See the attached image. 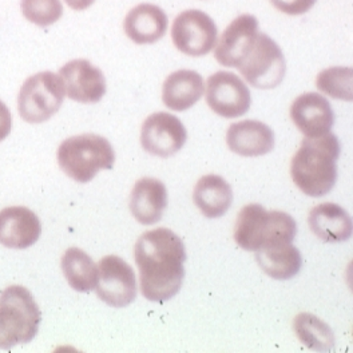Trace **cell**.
<instances>
[{"instance_id": "obj_17", "label": "cell", "mask_w": 353, "mask_h": 353, "mask_svg": "<svg viewBox=\"0 0 353 353\" xmlns=\"http://www.w3.org/2000/svg\"><path fill=\"white\" fill-rule=\"evenodd\" d=\"M166 12L149 3L134 7L125 19V32L137 44H152L162 39L168 31Z\"/></svg>"}, {"instance_id": "obj_6", "label": "cell", "mask_w": 353, "mask_h": 353, "mask_svg": "<svg viewBox=\"0 0 353 353\" xmlns=\"http://www.w3.org/2000/svg\"><path fill=\"white\" fill-rule=\"evenodd\" d=\"M65 94L62 78L51 71L27 78L18 95V110L23 121L28 123L48 121L63 105Z\"/></svg>"}, {"instance_id": "obj_23", "label": "cell", "mask_w": 353, "mask_h": 353, "mask_svg": "<svg viewBox=\"0 0 353 353\" xmlns=\"http://www.w3.org/2000/svg\"><path fill=\"white\" fill-rule=\"evenodd\" d=\"M62 270L68 285L77 292L88 293L97 285L98 268L86 252L79 248L67 249L62 257Z\"/></svg>"}, {"instance_id": "obj_2", "label": "cell", "mask_w": 353, "mask_h": 353, "mask_svg": "<svg viewBox=\"0 0 353 353\" xmlns=\"http://www.w3.org/2000/svg\"><path fill=\"white\" fill-rule=\"evenodd\" d=\"M341 146L337 137L327 132L301 142L292 159L290 174L294 185L309 197H323L337 179V159Z\"/></svg>"}, {"instance_id": "obj_24", "label": "cell", "mask_w": 353, "mask_h": 353, "mask_svg": "<svg viewBox=\"0 0 353 353\" xmlns=\"http://www.w3.org/2000/svg\"><path fill=\"white\" fill-rule=\"evenodd\" d=\"M297 339L312 351L328 352L334 347V334L331 327L312 313H300L293 321Z\"/></svg>"}, {"instance_id": "obj_16", "label": "cell", "mask_w": 353, "mask_h": 353, "mask_svg": "<svg viewBox=\"0 0 353 353\" xmlns=\"http://www.w3.org/2000/svg\"><path fill=\"white\" fill-rule=\"evenodd\" d=\"M229 149L243 157H261L274 148V132L260 121H241L230 125L226 132Z\"/></svg>"}, {"instance_id": "obj_11", "label": "cell", "mask_w": 353, "mask_h": 353, "mask_svg": "<svg viewBox=\"0 0 353 353\" xmlns=\"http://www.w3.org/2000/svg\"><path fill=\"white\" fill-rule=\"evenodd\" d=\"M188 139V132L176 115L155 112L142 125L141 143L149 154L168 158L179 152Z\"/></svg>"}, {"instance_id": "obj_14", "label": "cell", "mask_w": 353, "mask_h": 353, "mask_svg": "<svg viewBox=\"0 0 353 353\" xmlns=\"http://www.w3.org/2000/svg\"><path fill=\"white\" fill-rule=\"evenodd\" d=\"M42 233L38 216L24 206H10L0 210V245L10 249H27Z\"/></svg>"}, {"instance_id": "obj_28", "label": "cell", "mask_w": 353, "mask_h": 353, "mask_svg": "<svg viewBox=\"0 0 353 353\" xmlns=\"http://www.w3.org/2000/svg\"><path fill=\"white\" fill-rule=\"evenodd\" d=\"M12 130V115L4 102L0 101V142L6 139Z\"/></svg>"}, {"instance_id": "obj_21", "label": "cell", "mask_w": 353, "mask_h": 353, "mask_svg": "<svg viewBox=\"0 0 353 353\" xmlns=\"http://www.w3.org/2000/svg\"><path fill=\"white\" fill-rule=\"evenodd\" d=\"M193 199L201 213L208 219L222 217L232 205L230 185L220 176H203L196 185Z\"/></svg>"}, {"instance_id": "obj_1", "label": "cell", "mask_w": 353, "mask_h": 353, "mask_svg": "<svg viewBox=\"0 0 353 353\" xmlns=\"http://www.w3.org/2000/svg\"><path fill=\"white\" fill-rule=\"evenodd\" d=\"M141 292L146 300L165 303L182 287L186 250L182 240L166 228L143 233L134 248Z\"/></svg>"}, {"instance_id": "obj_22", "label": "cell", "mask_w": 353, "mask_h": 353, "mask_svg": "<svg viewBox=\"0 0 353 353\" xmlns=\"http://www.w3.org/2000/svg\"><path fill=\"white\" fill-rule=\"evenodd\" d=\"M256 260L268 276L274 280L294 277L303 265L301 253L293 243L265 246L256 252Z\"/></svg>"}, {"instance_id": "obj_20", "label": "cell", "mask_w": 353, "mask_h": 353, "mask_svg": "<svg viewBox=\"0 0 353 353\" xmlns=\"http://www.w3.org/2000/svg\"><path fill=\"white\" fill-rule=\"evenodd\" d=\"M203 88V79L197 71L178 70L166 78L162 88V101L170 110H188L201 99Z\"/></svg>"}, {"instance_id": "obj_9", "label": "cell", "mask_w": 353, "mask_h": 353, "mask_svg": "<svg viewBox=\"0 0 353 353\" xmlns=\"http://www.w3.org/2000/svg\"><path fill=\"white\" fill-rule=\"evenodd\" d=\"M97 268L95 290L98 297L114 308L130 305L137 297V281L132 266L118 256H106Z\"/></svg>"}, {"instance_id": "obj_3", "label": "cell", "mask_w": 353, "mask_h": 353, "mask_svg": "<svg viewBox=\"0 0 353 353\" xmlns=\"http://www.w3.org/2000/svg\"><path fill=\"white\" fill-rule=\"evenodd\" d=\"M297 225L288 213L268 212L259 203L246 205L239 213L234 225V241L249 252L280 243H292Z\"/></svg>"}, {"instance_id": "obj_7", "label": "cell", "mask_w": 353, "mask_h": 353, "mask_svg": "<svg viewBox=\"0 0 353 353\" xmlns=\"http://www.w3.org/2000/svg\"><path fill=\"white\" fill-rule=\"evenodd\" d=\"M239 70L253 88L269 90L277 88L283 82L287 63L280 46L264 32H259Z\"/></svg>"}, {"instance_id": "obj_10", "label": "cell", "mask_w": 353, "mask_h": 353, "mask_svg": "<svg viewBox=\"0 0 353 353\" xmlns=\"http://www.w3.org/2000/svg\"><path fill=\"white\" fill-rule=\"evenodd\" d=\"M206 88V103L222 118H239L250 109V91L233 72L219 71L210 75Z\"/></svg>"}, {"instance_id": "obj_8", "label": "cell", "mask_w": 353, "mask_h": 353, "mask_svg": "<svg viewBox=\"0 0 353 353\" xmlns=\"http://www.w3.org/2000/svg\"><path fill=\"white\" fill-rule=\"evenodd\" d=\"M219 30L214 21L203 11L188 10L179 14L172 27L176 48L190 57H203L217 43Z\"/></svg>"}, {"instance_id": "obj_4", "label": "cell", "mask_w": 353, "mask_h": 353, "mask_svg": "<svg viewBox=\"0 0 353 353\" xmlns=\"http://www.w3.org/2000/svg\"><path fill=\"white\" fill-rule=\"evenodd\" d=\"M41 321V309L27 288L12 285L0 293V350L32 341Z\"/></svg>"}, {"instance_id": "obj_15", "label": "cell", "mask_w": 353, "mask_h": 353, "mask_svg": "<svg viewBox=\"0 0 353 353\" xmlns=\"http://www.w3.org/2000/svg\"><path fill=\"white\" fill-rule=\"evenodd\" d=\"M290 118L296 128L308 138L331 132L334 122L330 101L316 92L297 97L290 108Z\"/></svg>"}, {"instance_id": "obj_18", "label": "cell", "mask_w": 353, "mask_h": 353, "mask_svg": "<svg viewBox=\"0 0 353 353\" xmlns=\"http://www.w3.org/2000/svg\"><path fill=\"white\" fill-rule=\"evenodd\" d=\"M168 206V190L163 182L155 178H142L135 185L130 197L134 219L142 225H153L162 219Z\"/></svg>"}, {"instance_id": "obj_5", "label": "cell", "mask_w": 353, "mask_h": 353, "mask_svg": "<svg viewBox=\"0 0 353 353\" xmlns=\"http://www.w3.org/2000/svg\"><path fill=\"white\" fill-rule=\"evenodd\" d=\"M59 168L77 182L86 183L99 170H110L115 153L110 142L97 134H81L65 139L58 152Z\"/></svg>"}, {"instance_id": "obj_26", "label": "cell", "mask_w": 353, "mask_h": 353, "mask_svg": "<svg viewBox=\"0 0 353 353\" xmlns=\"http://www.w3.org/2000/svg\"><path fill=\"white\" fill-rule=\"evenodd\" d=\"M23 17L39 27H48L63 15L61 0H21Z\"/></svg>"}, {"instance_id": "obj_12", "label": "cell", "mask_w": 353, "mask_h": 353, "mask_svg": "<svg viewBox=\"0 0 353 353\" xmlns=\"http://www.w3.org/2000/svg\"><path fill=\"white\" fill-rule=\"evenodd\" d=\"M70 99L79 103H98L106 94V78L88 59H74L59 70Z\"/></svg>"}, {"instance_id": "obj_13", "label": "cell", "mask_w": 353, "mask_h": 353, "mask_svg": "<svg viewBox=\"0 0 353 353\" xmlns=\"http://www.w3.org/2000/svg\"><path fill=\"white\" fill-rule=\"evenodd\" d=\"M259 21L256 17L245 14L236 18L221 35L214 51L217 62L222 66L239 68L256 42Z\"/></svg>"}, {"instance_id": "obj_29", "label": "cell", "mask_w": 353, "mask_h": 353, "mask_svg": "<svg viewBox=\"0 0 353 353\" xmlns=\"http://www.w3.org/2000/svg\"><path fill=\"white\" fill-rule=\"evenodd\" d=\"M65 1L70 8L75 11H83V10H88V7H91L95 0H65Z\"/></svg>"}, {"instance_id": "obj_27", "label": "cell", "mask_w": 353, "mask_h": 353, "mask_svg": "<svg viewBox=\"0 0 353 353\" xmlns=\"http://www.w3.org/2000/svg\"><path fill=\"white\" fill-rule=\"evenodd\" d=\"M272 4L288 15H303L316 4L317 0H270Z\"/></svg>"}, {"instance_id": "obj_25", "label": "cell", "mask_w": 353, "mask_h": 353, "mask_svg": "<svg viewBox=\"0 0 353 353\" xmlns=\"http://www.w3.org/2000/svg\"><path fill=\"white\" fill-rule=\"evenodd\" d=\"M353 71L351 67H331L317 75L316 86L334 99L352 101Z\"/></svg>"}, {"instance_id": "obj_19", "label": "cell", "mask_w": 353, "mask_h": 353, "mask_svg": "<svg viewBox=\"0 0 353 353\" xmlns=\"http://www.w3.org/2000/svg\"><path fill=\"white\" fill-rule=\"evenodd\" d=\"M310 230L324 243H343L352 236V220L347 210L333 202L314 206L308 219Z\"/></svg>"}]
</instances>
